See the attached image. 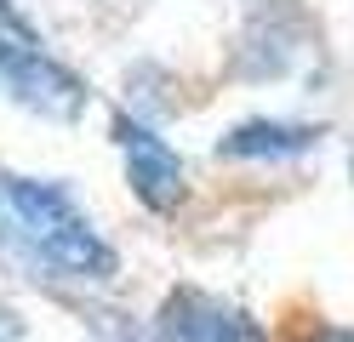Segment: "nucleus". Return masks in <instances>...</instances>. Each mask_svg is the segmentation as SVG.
Returning <instances> with one entry per match:
<instances>
[{
	"instance_id": "nucleus-9",
	"label": "nucleus",
	"mask_w": 354,
	"mask_h": 342,
	"mask_svg": "<svg viewBox=\"0 0 354 342\" xmlns=\"http://www.w3.org/2000/svg\"><path fill=\"white\" fill-rule=\"evenodd\" d=\"M308 342H354V331H343V325H326V331H315Z\"/></svg>"
},
{
	"instance_id": "nucleus-4",
	"label": "nucleus",
	"mask_w": 354,
	"mask_h": 342,
	"mask_svg": "<svg viewBox=\"0 0 354 342\" xmlns=\"http://www.w3.org/2000/svg\"><path fill=\"white\" fill-rule=\"evenodd\" d=\"M160 331L166 342H263V325L252 314L217 303L206 291H177L160 308Z\"/></svg>"
},
{
	"instance_id": "nucleus-6",
	"label": "nucleus",
	"mask_w": 354,
	"mask_h": 342,
	"mask_svg": "<svg viewBox=\"0 0 354 342\" xmlns=\"http://www.w3.org/2000/svg\"><path fill=\"white\" fill-rule=\"evenodd\" d=\"M92 342H166V331H160V319L154 325H143V319H103V325L92 331Z\"/></svg>"
},
{
	"instance_id": "nucleus-3",
	"label": "nucleus",
	"mask_w": 354,
	"mask_h": 342,
	"mask_svg": "<svg viewBox=\"0 0 354 342\" xmlns=\"http://www.w3.org/2000/svg\"><path fill=\"white\" fill-rule=\"evenodd\" d=\"M115 143L126 154V182L149 211H171L183 200V160L160 131L138 114H115Z\"/></svg>"
},
{
	"instance_id": "nucleus-5",
	"label": "nucleus",
	"mask_w": 354,
	"mask_h": 342,
	"mask_svg": "<svg viewBox=\"0 0 354 342\" xmlns=\"http://www.w3.org/2000/svg\"><path fill=\"white\" fill-rule=\"evenodd\" d=\"M320 126H292V120H246L234 126L223 143H217V154L223 160H297L308 149H320Z\"/></svg>"
},
{
	"instance_id": "nucleus-2",
	"label": "nucleus",
	"mask_w": 354,
	"mask_h": 342,
	"mask_svg": "<svg viewBox=\"0 0 354 342\" xmlns=\"http://www.w3.org/2000/svg\"><path fill=\"white\" fill-rule=\"evenodd\" d=\"M0 91L40 120H75L86 108V86L24 35H0Z\"/></svg>"
},
{
	"instance_id": "nucleus-7",
	"label": "nucleus",
	"mask_w": 354,
	"mask_h": 342,
	"mask_svg": "<svg viewBox=\"0 0 354 342\" xmlns=\"http://www.w3.org/2000/svg\"><path fill=\"white\" fill-rule=\"evenodd\" d=\"M0 35H24V40H35V29H29V17L12 6V0H0Z\"/></svg>"
},
{
	"instance_id": "nucleus-1",
	"label": "nucleus",
	"mask_w": 354,
	"mask_h": 342,
	"mask_svg": "<svg viewBox=\"0 0 354 342\" xmlns=\"http://www.w3.org/2000/svg\"><path fill=\"white\" fill-rule=\"evenodd\" d=\"M0 263L24 268L40 285H103L120 268L115 245L57 182L12 171H0Z\"/></svg>"
},
{
	"instance_id": "nucleus-8",
	"label": "nucleus",
	"mask_w": 354,
	"mask_h": 342,
	"mask_svg": "<svg viewBox=\"0 0 354 342\" xmlns=\"http://www.w3.org/2000/svg\"><path fill=\"white\" fill-rule=\"evenodd\" d=\"M17 331H24V325H17V314L0 303V342H17Z\"/></svg>"
}]
</instances>
